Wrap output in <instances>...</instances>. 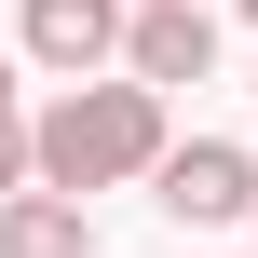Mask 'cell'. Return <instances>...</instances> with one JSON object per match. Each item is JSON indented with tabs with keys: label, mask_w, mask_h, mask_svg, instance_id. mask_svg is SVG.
I'll return each instance as SVG.
<instances>
[{
	"label": "cell",
	"mask_w": 258,
	"mask_h": 258,
	"mask_svg": "<svg viewBox=\"0 0 258 258\" xmlns=\"http://www.w3.org/2000/svg\"><path fill=\"white\" fill-rule=\"evenodd\" d=\"M150 163H163V95H150V82H122V68L54 82V95L27 109V177H41V190H68V204L136 190Z\"/></svg>",
	"instance_id": "6da1fadb"
},
{
	"label": "cell",
	"mask_w": 258,
	"mask_h": 258,
	"mask_svg": "<svg viewBox=\"0 0 258 258\" xmlns=\"http://www.w3.org/2000/svg\"><path fill=\"white\" fill-rule=\"evenodd\" d=\"M245 14H258V0H245Z\"/></svg>",
	"instance_id": "9c48e42d"
},
{
	"label": "cell",
	"mask_w": 258,
	"mask_h": 258,
	"mask_svg": "<svg viewBox=\"0 0 258 258\" xmlns=\"http://www.w3.org/2000/svg\"><path fill=\"white\" fill-rule=\"evenodd\" d=\"M122 82H150V95L218 82V14L204 0H122Z\"/></svg>",
	"instance_id": "3957f363"
},
{
	"label": "cell",
	"mask_w": 258,
	"mask_h": 258,
	"mask_svg": "<svg viewBox=\"0 0 258 258\" xmlns=\"http://www.w3.org/2000/svg\"><path fill=\"white\" fill-rule=\"evenodd\" d=\"M245 258H258V245H245Z\"/></svg>",
	"instance_id": "30bf717a"
},
{
	"label": "cell",
	"mask_w": 258,
	"mask_h": 258,
	"mask_svg": "<svg viewBox=\"0 0 258 258\" xmlns=\"http://www.w3.org/2000/svg\"><path fill=\"white\" fill-rule=\"evenodd\" d=\"M150 204H163L177 231H231V218L258 204V150H245V136H163Z\"/></svg>",
	"instance_id": "7a4b0ae2"
},
{
	"label": "cell",
	"mask_w": 258,
	"mask_h": 258,
	"mask_svg": "<svg viewBox=\"0 0 258 258\" xmlns=\"http://www.w3.org/2000/svg\"><path fill=\"white\" fill-rule=\"evenodd\" d=\"M14 54L41 82H95L122 68V0H14Z\"/></svg>",
	"instance_id": "277c9868"
},
{
	"label": "cell",
	"mask_w": 258,
	"mask_h": 258,
	"mask_svg": "<svg viewBox=\"0 0 258 258\" xmlns=\"http://www.w3.org/2000/svg\"><path fill=\"white\" fill-rule=\"evenodd\" d=\"M0 82H14V14H0Z\"/></svg>",
	"instance_id": "52a82bcc"
},
{
	"label": "cell",
	"mask_w": 258,
	"mask_h": 258,
	"mask_svg": "<svg viewBox=\"0 0 258 258\" xmlns=\"http://www.w3.org/2000/svg\"><path fill=\"white\" fill-rule=\"evenodd\" d=\"M0 258H95V204H68V190H0Z\"/></svg>",
	"instance_id": "5b68a950"
},
{
	"label": "cell",
	"mask_w": 258,
	"mask_h": 258,
	"mask_svg": "<svg viewBox=\"0 0 258 258\" xmlns=\"http://www.w3.org/2000/svg\"><path fill=\"white\" fill-rule=\"evenodd\" d=\"M0 190H27V109H14V82H0Z\"/></svg>",
	"instance_id": "8992f818"
},
{
	"label": "cell",
	"mask_w": 258,
	"mask_h": 258,
	"mask_svg": "<svg viewBox=\"0 0 258 258\" xmlns=\"http://www.w3.org/2000/svg\"><path fill=\"white\" fill-rule=\"evenodd\" d=\"M245 231H258V204H245Z\"/></svg>",
	"instance_id": "ba28073f"
}]
</instances>
